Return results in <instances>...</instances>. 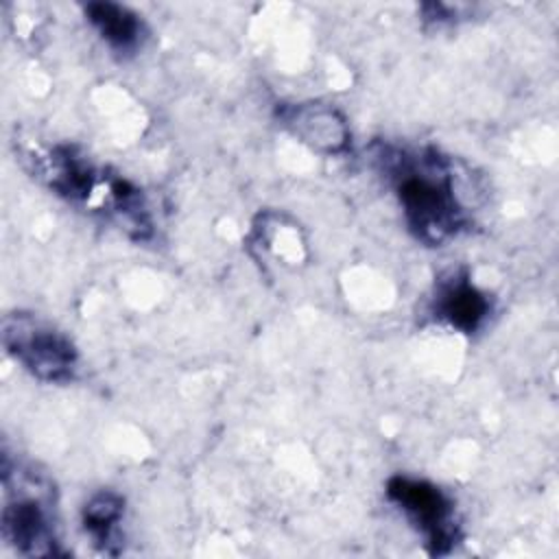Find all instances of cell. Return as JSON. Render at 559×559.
Here are the masks:
<instances>
[{"label": "cell", "instance_id": "obj_6", "mask_svg": "<svg viewBox=\"0 0 559 559\" xmlns=\"http://www.w3.org/2000/svg\"><path fill=\"white\" fill-rule=\"evenodd\" d=\"M491 312V295L472 280L467 266H452L435 280L428 299V314L437 323L452 332L474 336L487 325Z\"/></svg>", "mask_w": 559, "mask_h": 559}, {"label": "cell", "instance_id": "obj_4", "mask_svg": "<svg viewBox=\"0 0 559 559\" xmlns=\"http://www.w3.org/2000/svg\"><path fill=\"white\" fill-rule=\"evenodd\" d=\"M384 496L406 518L430 557H448L463 542L456 502L432 480L393 474L386 478Z\"/></svg>", "mask_w": 559, "mask_h": 559}, {"label": "cell", "instance_id": "obj_8", "mask_svg": "<svg viewBox=\"0 0 559 559\" xmlns=\"http://www.w3.org/2000/svg\"><path fill=\"white\" fill-rule=\"evenodd\" d=\"M83 15L100 41L116 55L129 57L142 50L148 26L144 17L127 4L111 0H94L83 4Z\"/></svg>", "mask_w": 559, "mask_h": 559}, {"label": "cell", "instance_id": "obj_7", "mask_svg": "<svg viewBox=\"0 0 559 559\" xmlns=\"http://www.w3.org/2000/svg\"><path fill=\"white\" fill-rule=\"evenodd\" d=\"M275 116L290 135L314 153L332 157L347 153L352 146L349 124L345 116L330 103H282L275 109Z\"/></svg>", "mask_w": 559, "mask_h": 559}, {"label": "cell", "instance_id": "obj_9", "mask_svg": "<svg viewBox=\"0 0 559 559\" xmlns=\"http://www.w3.org/2000/svg\"><path fill=\"white\" fill-rule=\"evenodd\" d=\"M124 520V496L114 489L94 491L83 509L81 524L96 548L116 555L120 548V526Z\"/></svg>", "mask_w": 559, "mask_h": 559}, {"label": "cell", "instance_id": "obj_2", "mask_svg": "<svg viewBox=\"0 0 559 559\" xmlns=\"http://www.w3.org/2000/svg\"><path fill=\"white\" fill-rule=\"evenodd\" d=\"M0 533L24 557L66 555L59 537L57 489L37 465L2 452Z\"/></svg>", "mask_w": 559, "mask_h": 559}, {"label": "cell", "instance_id": "obj_5", "mask_svg": "<svg viewBox=\"0 0 559 559\" xmlns=\"http://www.w3.org/2000/svg\"><path fill=\"white\" fill-rule=\"evenodd\" d=\"M37 177L72 205H92L96 199L105 210L114 173L100 170L74 144H55L35 157Z\"/></svg>", "mask_w": 559, "mask_h": 559}, {"label": "cell", "instance_id": "obj_3", "mask_svg": "<svg viewBox=\"0 0 559 559\" xmlns=\"http://www.w3.org/2000/svg\"><path fill=\"white\" fill-rule=\"evenodd\" d=\"M2 347L26 373L46 384H68L79 371L72 338L35 312H7L0 325Z\"/></svg>", "mask_w": 559, "mask_h": 559}, {"label": "cell", "instance_id": "obj_1", "mask_svg": "<svg viewBox=\"0 0 559 559\" xmlns=\"http://www.w3.org/2000/svg\"><path fill=\"white\" fill-rule=\"evenodd\" d=\"M369 159L391 188L404 225L426 247H443L472 225L461 170L432 144L373 142Z\"/></svg>", "mask_w": 559, "mask_h": 559}]
</instances>
